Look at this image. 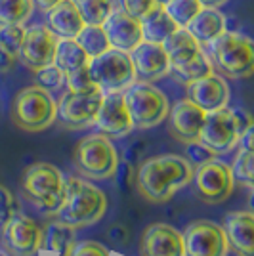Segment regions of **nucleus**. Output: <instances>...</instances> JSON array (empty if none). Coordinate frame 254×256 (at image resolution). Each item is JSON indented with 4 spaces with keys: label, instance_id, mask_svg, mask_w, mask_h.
Here are the masks:
<instances>
[{
    "label": "nucleus",
    "instance_id": "nucleus-1",
    "mask_svg": "<svg viewBox=\"0 0 254 256\" xmlns=\"http://www.w3.org/2000/svg\"><path fill=\"white\" fill-rule=\"evenodd\" d=\"M193 178V164L180 155H157L148 159L136 174V190L151 203H166Z\"/></svg>",
    "mask_w": 254,
    "mask_h": 256
},
{
    "label": "nucleus",
    "instance_id": "nucleus-2",
    "mask_svg": "<svg viewBox=\"0 0 254 256\" xmlns=\"http://www.w3.org/2000/svg\"><path fill=\"white\" fill-rule=\"evenodd\" d=\"M106 193L80 178H64V197L60 206L54 210V218L69 228L92 226L106 214Z\"/></svg>",
    "mask_w": 254,
    "mask_h": 256
},
{
    "label": "nucleus",
    "instance_id": "nucleus-3",
    "mask_svg": "<svg viewBox=\"0 0 254 256\" xmlns=\"http://www.w3.org/2000/svg\"><path fill=\"white\" fill-rule=\"evenodd\" d=\"M212 69L228 78H246L254 71V42L239 31H224L206 44Z\"/></svg>",
    "mask_w": 254,
    "mask_h": 256
},
{
    "label": "nucleus",
    "instance_id": "nucleus-4",
    "mask_svg": "<svg viewBox=\"0 0 254 256\" xmlns=\"http://www.w3.org/2000/svg\"><path fill=\"white\" fill-rule=\"evenodd\" d=\"M73 164L86 180H109L116 174L118 155L107 136L90 134L76 144L73 151Z\"/></svg>",
    "mask_w": 254,
    "mask_h": 256
},
{
    "label": "nucleus",
    "instance_id": "nucleus-5",
    "mask_svg": "<svg viewBox=\"0 0 254 256\" xmlns=\"http://www.w3.org/2000/svg\"><path fill=\"white\" fill-rule=\"evenodd\" d=\"M10 117L25 132H42L56 122V102L48 90L36 84L27 86L14 98Z\"/></svg>",
    "mask_w": 254,
    "mask_h": 256
},
{
    "label": "nucleus",
    "instance_id": "nucleus-6",
    "mask_svg": "<svg viewBox=\"0 0 254 256\" xmlns=\"http://www.w3.org/2000/svg\"><path fill=\"white\" fill-rule=\"evenodd\" d=\"M22 192L38 208L54 212L64 197V174L50 162H34L23 172Z\"/></svg>",
    "mask_w": 254,
    "mask_h": 256
},
{
    "label": "nucleus",
    "instance_id": "nucleus-7",
    "mask_svg": "<svg viewBox=\"0 0 254 256\" xmlns=\"http://www.w3.org/2000/svg\"><path fill=\"white\" fill-rule=\"evenodd\" d=\"M122 96L134 128L148 130L157 126L168 115V98L151 82H134L124 90Z\"/></svg>",
    "mask_w": 254,
    "mask_h": 256
},
{
    "label": "nucleus",
    "instance_id": "nucleus-8",
    "mask_svg": "<svg viewBox=\"0 0 254 256\" xmlns=\"http://www.w3.org/2000/svg\"><path fill=\"white\" fill-rule=\"evenodd\" d=\"M88 71L96 86L104 94L124 92L128 86L136 82V71L130 60V54L109 48L107 52L90 58Z\"/></svg>",
    "mask_w": 254,
    "mask_h": 256
},
{
    "label": "nucleus",
    "instance_id": "nucleus-9",
    "mask_svg": "<svg viewBox=\"0 0 254 256\" xmlns=\"http://www.w3.org/2000/svg\"><path fill=\"white\" fill-rule=\"evenodd\" d=\"M193 190L195 195L208 204L224 203L235 188L232 168L222 160H208L193 170Z\"/></svg>",
    "mask_w": 254,
    "mask_h": 256
},
{
    "label": "nucleus",
    "instance_id": "nucleus-10",
    "mask_svg": "<svg viewBox=\"0 0 254 256\" xmlns=\"http://www.w3.org/2000/svg\"><path fill=\"white\" fill-rule=\"evenodd\" d=\"M104 100V92H67L56 104V120L67 130H82L94 124L96 113Z\"/></svg>",
    "mask_w": 254,
    "mask_h": 256
},
{
    "label": "nucleus",
    "instance_id": "nucleus-11",
    "mask_svg": "<svg viewBox=\"0 0 254 256\" xmlns=\"http://www.w3.org/2000/svg\"><path fill=\"white\" fill-rule=\"evenodd\" d=\"M184 256H228V239L224 228L210 220H195L182 234Z\"/></svg>",
    "mask_w": 254,
    "mask_h": 256
},
{
    "label": "nucleus",
    "instance_id": "nucleus-12",
    "mask_svg": "<svg viewBox=\"0 0 254 256\" xmlns=\"http://www.w3.org/2000/svg\"><path fill=\"white\" fill-rule=\"evenodd\" d=\"M56 46H58V36L50 31V27L42 23H34L25 29L18 60H22V64L31 71H38L46 65L54 64Z\"/></svg>",
    "mask_w": 254,
    "mask_h": 256
},
{
    "label": "nucleus",
    "instance_id": "nucleus-13",
    "mask_svg": "<svg viewBox=\"0 0 254 256\" xmlns=\"http://www.w3.org/2000/svg\"><path fill=\"white\" fill-rule=\"evenodd\" d=\"M237 142H239V138L235 132L230 107H222V109L206 113L201 134H199V144L208 148L212 153L222 155V153L232 151L237 146Z\"/></svg>",
    "mask_w": 254,
    "mask_h": 256
},
{
    "label": "nucleus",
    "instance_id": "nucleus-14",
    "mask_svg": "<svg viewBox=\"0 0 254 256\" xmlns=\"http://www.w3.org/2000/svg\"><path fill=\"white\" fill-rule=\"evenodd\" d=\"M0 235L6 252L12 256H34L40 250L42 230L27 216L16 214L0 230Z\"/></svg>",
    "mask_w": 254,
    "mask_h": 256
},
{
    "label": "nucleus",
    "instance_id": "nucleus-15",
    "mask_svg": "<svg viewBox=\"0 0 254 256\" xmlns=\"http://www.w3.org/2000/svg\"><path fill=\"white\" fill-rule=\"evenodd\" d=\"M94 124L100 130V134H104L107 138H122L128 132H132L134 124L128 115L122 92L104 94V100L96 113Z\"/></svg>",
    "mask_w": 254,
    "mask_h": 256
},
{
    "label": "nucleus",
    "instance_id": "nucleus-16",
    "mask_svg": "<svg viewBox=\"0 0 254 256\" xmlns=\"http://www.w3.org/2000/svg\"><path fill=\"white\" fill-rule=\"evenodd\" d=\"M168 130L174 138L182 144H193L199 142L202 122L206 117V111H202L199 106H195L188 98L176 102L168 109Z\"/></svg>",
    "mask_w": 254,
    "mask_h": 256
},
{
    "label": "nucleus",
    "instance_id": "nucleus-17",
    "mask_svg": "<svg viewBox=\"0 0 254 256\" xmlns=\"http://www.w3.org/2000/svg\"><path fill=\"white\" fill-rule=\"evenodd\" d=\"M102 27L106 31L109 46L115 48V50H122V52L130 54L144 40L142 22L124 14L120 8H113Z\"/></svg>",
    "mask_w": 254,
    "mask_h": 256
},
{
    "label": "nucleus",
    "instance_id": "nucleus-18",
    "mask_svg": "<svg viewBox=\"0 0 254 256\" xmlns=\"http://www.w3.org/2000/svg\"><path fill=\"white\" fill-rule=\"evenodd\" d=\"M130 60L136 71V80H142V82L159 80L168 75L170 71V62L160 44L142 40L130 52Z\"/></svg>",
    "mask_w": 254,
    "mask_h": 256
},
{
    "label": "nucleus",
    "instance_id": "nucleus-19",
    "mask_svg": "<svg viewBox=\"0 0 254 256\" xmlns=\"http://www.w3.org/2000/svg\"><path fill=\"white\" fill-rule=\"evenodd\" d=\"M186 90H188V100L206 113L228 107L230 104V86L224 80L222 75H216V73H210L195 82H190L186 86Z\"/></svg>",
    "mask_w": 254,
    "mask_h": 256
},
{
    "label": "nucleus",
    "instance_id": "nucleus-20",
    "mask_svg": "<svg viewBox=\"0 0 254 256\" xmlns=\"http://www.w3.org/2000/svg\"><path fill=\"white\" fill-rule=\"evenodd\" d=\"M224 234L228 246L237 256H254V214L250 210H233L226 214Z\"/></svg>",
    "mask_w": 254,
    "mask_h": 256
},
{
    "label": "nucleus",
    "instance_id": "nucleus-21",
    "mask_svg": "<svg viewBox=\"0 0 254 256\" xmlns=\"http://www.w3.org/2000/svg\"><path fill=\"white\" fill-rule=\"evenodd\" d=\"M142 256H184V239L168 224H151L142 235Z\"/></svg>",
    "mask_w": 254,
    "mask_h": 256
},
{
    "label": "nucleus",
    "instance_id": "nucleus-22",
    "mask_svg": "<svg viewBox=\"0 0 254 256\" xmlns=\"http://www.w3.org/2000/svg\"><path fill=\"white\" fill-rule=\"evenodd\" d=\"M46 20L50 31L58 38H76V34L84 27V22L71 0H62L46 10Z\"/></svg>",
    "mask_w": 254,
    "mask_h": 256
},
{
    "label": "nucleus",
    "instance_id": "nucleus-23",
    "mask_svg": "<svg viewBox=\"0 0 254 256\" xmlns=\"http://www.w3.org/2000/svg\"><path fill=\"white\" fill-rule=\"evenodd\" d=\"M186 29L201 46H206L214 38H218L224 31H228V20L218 8L202 6L201 10L197 12V16L186 25Z\"/></svg>",
    "mask_w": 254,
    "mask_h": 256
},
{
    "label": "nucleus",
    "instance_id": "nucleus-24",
    "mask_svg": "<svg viewBox=\"0 0 254 256\" xmlns=\"http://www.w3.org/2000/svg\"><path fill=\"white\" fill-rule=\"evenodd\" d=\"M160 46H162V50L166 52L170 67L188 62V60H191L193 56H197V54L202 50V46L191 36L190 31H188L186 27H178L172 34H168V36L162 40Z\"/></svg>",
    "mask_w": 254,
    "mask_h": 256
},
{
    "label": "nucleus",
    "instance_id": "nucleus-25",
    "mask_svg": "<svg viewBox=\"0 0 254 256\" xmlns=\"http://www.w3.org/2000/svg\"><path fill=\"white\" fill-rule=\"evenodd\" d=\"M74 246V230L62 224L58 220H52L42 230L40 248L48 250L52 256H69Z\"/></svg>",
    "mask_w": 254,
    "mask_h": 256
},
{
    "label": "nucleus",
    "instance_id": "nucleus-26",
    "mask_svg": "<svg viewBox=\"0 0 254 256\" xmlns=\"http://www.w3.org/2000/svg\"><path fill=\"white\" fill-rule=\"evenodd\" d=\"M178 29V25L172 22L164 6H157L149 12L148 16L142 20V36L144 40L155 44H162V40L172 34V32Z\"/></svg>",
    "mask_w": 254,
    "mask_h": 256
},
{
    "label": "nucleus",
    "instance_id": "nucleus-27",
    "mask_svg": "<svg viewBox=\"0 0 254 256\" xmlns=\"http://www.w3.org/2000/svg\"><path fill=\"white\" fill-rule=\"evenodd\" d=\"M90 62V56L82 50V46L76 42V38H58L54 65H58L64 73L73 71L78 67H84Z\"/></svg>",
    "mask_w": 254,
    "mask_h": 256
},
{
    "label": "nucleus",
    "instance_id": "nucleus-28",
    "mask_svg": "<svg viewBox=\"0 0 254 256\" xmlns=\"http://www.w3.org/2000/svg\"><path fill=\"white\" fill-rule=\"evenodd\" d=\"M214 73V69H212V64L210 60H208V56L204 50L197 54V56H193L191 60L188 62H184L180 65H172L168 71V75L174 76V80H178L182 84H190V82H195V80H199L202 76L210 75Z\"/></svg>",
    "mask_w": 254,
    "mask_h": 256
},
{
    "label": "nucleus",
    "instance_id": "nucleus-29",
    "mask_svg": "<svg viewBox=\"0 0 254 256\" xmlns=\"http://www.w3.org/2000/svg\"><path fill=\"white\" fill-rule=\"evenodd\" d=\"M34 12L32 0H0V25H23Z\"/></svg>",
    "mask_w": 254,
    "mask_h": 256
},
{
    "label": "nucleus",
    "instance_id": "nucleus-30",
    "mask_svg": "<svg viewBox=\"0 0 254 256\" xmlns=\"http://www.w3.org/2000/svg\"><path fill=\"white\" fill-rule=\"evenodd\" d=\"M78 10L84 25H104L107 16L115 8L113 0H71Z\"/></svg>",
    "mask_w": 254,
    "mask_h": 256
},
{
    "label": "nucleus",
    "instance_id": "nucleus-31",
    "mask_svg": "<svg viewBox=\"0 0 254 256\" xmlns=\"http://www.w3.org/2000/svg\"><path fill=\"white\" fill-rule=\"evenodd\" d=\"M76 42L82 46V50L90 58H96L111 48L102 25H84L82 31L76 34Z\"/></svg>",
    "mask_w": 254,
    "mask_h": 256
},
{
    "label": "nucleus",
    "instance_id": "nucleus-32",
    "mask_svg": "<svg viewBox=\"0 0 254 256\" xmlns=\"http://www.w3.org/2000/svg\"><path fill=\"white\" fill-rule=\"evenodd\" d=\"M201 2L199 0H170L164 6V10L172 18V22L178 27H186L188 23L197 16V12L201 10Z\"/></svg>",
    "mask_w": 254,
    "mask_h": 256
},
{
    "label": "nucleus",
    "instance_id": "nucleus-33",
    "mask_svg": "<svg viewBox=\"0 0 254 256\" xmlns=\"http://www.w3.org/2000/svg\"><path fill=\"white\" fill-rule=\"evenodd\" d=\"M65 84H67V90L69 92H76V94H86V92H96L100 90L96 82L90 76V71H88V65L84 67H78V69H73V71H67L65 73Z\"/></svg>",
    "mask_w": 254,
    "mask_h": 256
},
{
    "label": "nucleus",
    "instance_id": "nucleus-34",
    "mask_svg": "<svg viewBox=\"0 0 254 256\" xmlns=\"http://www.w3.org/2000/svg\"><path fill=\"white\" fill-rule=\"evenodd\" d=\"M252 160H254V151L241 150L239 155L235 157V162H233V168H232L233 180L239 182L241 186H246V188H250L254 182Z\"/></svg>",
    "mask_w": 254,
    "mask_h": 256
},
{
    "label": "nucleus",
    "instance_id": "nucleus-35",
    "mask_svg": "<svg viewBox=\"0 0 254 256\" xmlns=\"http://www.w3.org/2000/svg\"><path fill=\"white\" fill-rule=\"evenodd\" d=\"M25 27L23 25H0V46L18 60L20 48H22Z\"/></svg>",
    "mask_w": 254,
    "mask_h": 256
},
{
    "label": "nucleus",
    "instance_id": "nucleus-36",
    "mask_svg": "<svg viewBox=\"0 0 254 256\" xmlns=\"http://www.w3.org/2000/svg\"><path fill=\"white\" fill-rule=\"evenodd\" d=\"M64 80H65V73L54 64L46 65V67L38 69V71H34V82H36V86H40V88L48 90V92L62 88Z\"/></svg>",
    "mask_w": 254,
    "mask_h": 256
},
{
    "label": "nucleus",
    "instance_id": "nucleus-37",
    "mask_svg": "<svg viewBox=\"0 0 254 256\" xmlns=\"http://www.w3.org/2000/svg\"><path fill=\"white\" fill-rule=\"evenodd\" d=\"M116 8H120L124 14L142 22L153 8H157V4H155V0H118Z\"/></svg>",
    "mask_w": 254,
    "mask_h": 256
},
{
    "label": "nucleus",
    "instance_id": "nucleus-38",
    "mask_svg": "<svg viewBox=\"0 0 254 256\" xmlns=\"http://www.w3.org/2000/svg\"><path fill=\"white\" fill-rule=\"evenodd\" d=\"M18 214V204L8 188L0 186V230Z\"/></svg>",
    "mask_w": 254,
    "mask_h": 256
},
{
    "label": "nucleus",
    "instance_id": "nucleus-39",
    "mask_svg": "<svg viewBox=\"0 0 254 256\" xmlns=\"http://www.w3.org/2000/svg\"><path fill=\"white\" fill-rule=\"evenodd\" d=\"M216 159V153H212L208 148H204L199 142H193V144H188V160L191 164L199 166L202 162H208V160Z\"/></svg>",
    "mask_w": 254,
    "mask_h": 256
},
{
    "label": "nucleus",
    "instance_id": "nucleus-40",
    "mask_svg": "<svg viewBox=\"0 0 254 256\" xmlns=\"http://www.w3.org/2000/svg\"><path fill=\"white\" fill-rule=\"evenodd\" d=\"M69 256H109V248L98 241H82L73 246Z\"/></svg>",
    "mask_w": 254,
    "mask_h": 256
},
{
    "label": "nucleus",
    "instance_id": "nucleus-41",
    "mask_svg": "<svg viewBox=\"0 0 254 256\" xmlns=\"http://www.w3.org/2000/svg\"><path fill=\"white\" fill-rule=\"evenodd\" d=\"M232 117L233 124H235V132H237V138H241L244 132L252 126V118H250V115L244 109H232Z\"/></svg>",
    "mask_w": 254,
    "mask_h": 256
},
{
    "label": "nucleus",
    "instance_id": "nucleus-42",
    "mask_svg": "<svg viewBox=\"0 0 254 256\" xmlns=\"http://www.w3.org/2000/svg\"><path fill=\"white\" fill-rule=\"evenodd\" d=\"M14 64H16V58L12 56L8 50H4L2 46H0V71H10L12 67H14Z\"/></svg>",
    "mask_w": 254,
    "mask_h": 256
},
{
    "label": "nucleus",
    "instance_id": "nucleus-43",
    "mask_svg": "<svg viewBox=\"0 0 254 256\" xmlns=\"http://www.w3.org/2000/svg\"><path fill=\"white\" fill-rule=\"evenodd\" d=\"M252 140H254V128L250 126L246 132H244L243 136L239 138V144H241V150H246V151H254V146H252Z\"/></svg>",
    "mask_w": 254,
    "mask_h": 256
},
{
    "label": "nucleus",
    "instance_id": "nucleus-44",
    "mask_svg": "<svg viewBox=\"0 0 254 256\" xmlns=\"http://www.w3.org/2000/svg\"><path fill=\"white\" fill-rule=\"evenodd\" d=\"M32 2H34L36 8H40V10L46 12V10H50L52 6H56L58 2H62V0H32Z\"/></svg>",
    "mask_w": 254,
    "mask_h": 256
},
{
    "label": "nucleus",
    "instance_id": "nucleus-45",
    "mask_svg": "<svg viewBox=\"0 0 254 256\" xmlns=\"http://www.w3.org/2000/svg\"><path fill=\"white\" fill-rule=\"evenodd\" d=\"M199 2H201V6H204V8H220L228 0H199Z\"/></svg>",
    "mask_w": 254,
    "mask_h": 256
},
{
    "label": "nucleus",
    "instance_id": "nucleus-46",
    "mask_svg": "<svg viewBox=\"0 0 254 256\" xmlns=\"http://www.w3.org/2000/svg\"><path fill=\"white\" fill-rule=\"evenodd\" d=\"M168 2L170 0H155V4H157V6H166Z\"/></svg>",
    "mask_w": 254,
    "mask_h": 256
},
{
    "label": "nucleus",
    "instance_id": "nucleus-47",
    "mask_svg": "<svg viewBox=\"0 0 254 256\" xmlns=\"http://www.w3.org/2000/svg\"><path fill=\"white\" fill-rule=\"evenodd\" d=\"M0 256H2V254H0Z\"/></svg>",
    "mask_w": 254,
    "mask_h": 256
}]
</instances>
